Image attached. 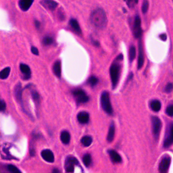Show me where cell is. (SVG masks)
I'll return each instance as SVG.
<instances>
[{"label": "cell", "mask_w": 173, "mask_h": 173, "mask_svg": "<svg viewBox=\"0 0 173 173\" xmlns=\"http://www.w3.org/2000/svg\"><path fill=\"white\" fill-rule=\"evenodd\" d=\"M150 108L153 111L158 112L161 109V103L158 100H153L150 103Z\"/></svg>", "instance_id": "44dd1931"}, {"label": "cell", "mask_w": 173, "mask_h": 173, "mask_svg": "<svg viewBox=\"0 0 173 173\" xmlns=\"http://www.w3.org/2000/svg\"><path fill=\"white\" fill-rule=\"evenodd\" d=\"M101 105L103 110L107 114L112 115L113 114V109L112 107L110 95L107 91H104L101 95Z\"/></svg>", "instance_id": "7a4b0ae2"}, {"label": "cell", "mask_w": 173, "mask_h": 173, "mask_svg": "<svg viewBox=\"0 0 173 173\" xmlns=\"http://www.w3.org/2000/svg\"><path fill=\"white\" fill-rule=\"evenodd\" d=\"M20 69L21 71L24 75V79H29L31 77V69H30L29 66L25 64H21L20 65Z\"/></svg>", "instance_id": "4fadbf2b"}, {"label": "cell", "mask_w": 173, "mask_h": 173, "mask_svg": "<svg viewBox=\"0 0 173 173\" xmlns=\"http://www.w3.org/2000/svg\"><path fill=\"white\" fill-rule=\"evenodd\" d=\"M114 135H115V126L112 123L110 126L109 128V131L107 136V140L108 142H112L113 141V139L114 138Z\"/></svg>", "instance_id": "e0dca14e"}, {"label": "cell", "mask_w": 173, "mask_h": 173, "mask_svg": "<svg viewBox=\"0 0 173 173\" xmlns=\"http://www.w3.org/2000/svg\"><path fill=\"white\" fill-rule=\"evenodd\" d=\"M93 139L90 136H85L81 139V143L82 144L85 146V147H89L92 144Z\"/></svg>", "instance_id": "7402d4cb"}, {"label": "cell", "mask_w": 173, "mask_h": 173, "mask_svg": "<svg viewBox=\"0 0 173 173\" xmlns=\"http://www.w3.org/2000/svg\"><path fill=\"white\" fill-rule=\"evenodd\" d=\"M144 64V49L141 42L139 43V57H138V69H141Z\"/></svg>", "instance_id": "7c38bea8"}, {"label": "cell", "mask_w": 173, "mask_h": 173, "mask_svg": "<svg viewBox=\"0 0 173 173\" xmlns=\"http://www.w3.org/2000/svg\"><path fill=\"white\" fill-rule=\"evenodd\" d=\"M34 0H20L19 6L22 10L27 11L33 4Z\"/></svg>", "instance_id": "5bb4252c"}, {"label": "cell", "mask_w": 173, "mask_h": 173, "mask_svg": "<svg viewBox=\"0 0 173 173\" xmlns=\"http://www.w3.org/2000/svg\"><path fill=\"white\" fill-rule=\"evenodd\" d=\"M53 71L54 73L56 75L57 77H60L61 76V62L60 61H56L54 64V67H53Z\"/></svg>", "instance_id": "ac0fdd59"}, {"label": "cell", "mask_w": 173, "mask_h": 173, "mask_svg": "<svg viewBox=\"0 0 173 173\" xmlns=\"http://www.w3.org/2000/svg\"><path fill=\"white\" fill-rule=\"evenodd\" d=\"M7 169L9 172H21V171H20L17 167H16L15 166L12 165V164L8 165Z\"/></svg>", "instance_id": "83f0119b"}, {"label": "cell", "mask_w": 173, "mask_h": 173, "mask_svg": "<svg viewBox=\"0 0 173 173\" xmlns=\"http://www.w3.org/2000/svg\"><path fill=\"white\" fill-rule=\"evenodd\" d=\"M41 4L43 7L50 10H54L58 6L57 3L55 1H53V0H42Z\"/></svg>", "instance_id": "8fae6325"}, {"label": "cell", "mask_w": 173, "mask_h": 173, "mask_svg": "<svg viewBox=\"0 0 173 173\" xmlns=\"http://www.w3.org/2000/svg\"><path fill=\"white\" fill-rule=\"evenodd\" d=\"M112 162H114L115 163H120L122 161V158L121 156H120L117 152L114 150H110L108 152Z\"/></svg>", "instance_id": "2e32d148"}, {"label": "cell", "mask_w": 173, "mask_h": 173, "mask_svg": "<svg viewBox=\"0 0 173 173\" xmlns=\"http://www.w3.org/2000/svg\"><path fill=\"white\" fill-rule=\"evenodd\" d=\"M88 84L90 85L91 86H95L98 84V79L95 77V76H92L91 77H89L88 79Z\"/></svg>", "instance_id": "4316f807"}, {"label": "cell", "mask_w": 173, "mask_h": 173, "mask_svg": "<svg viewBox=\"0 0 173 173\" xmlns=\"http://www.w3.org/2000/svg\"><path fill=\"white\" fill-rule=\"evenodd\" d=\"M166 113L168 116L173 117V105L169 106L166 110Z\"/></svg>", "instance_id": "1f68e13d"}, {"label": "cell", "mask_w": 173, "mask_h": 173, "mask_svg": "<svg viewBox=\"0 0 173 173\" xmlns=\"http://www.w3.org/2000/svg\"><path fill=\"white\" fill-rule=\"evenodd\" d=\"M133 33L135 38L139 39L141 37L142 34V30L141 27V19L139 16H136L133 26Z\"/></svg>", "instance_id": "9c48e42d"}, {"label": "cell", "mask_w": 173, "mask_h": 173, "mask_svg": "<svg viewBox=\"0 0 173 173\" xmlns=\"http://www.w3.org/2000/svg\"><path fill=\"white\" fill-rule=\"evenodd\" d=\"M91 22L96 28L102 29L107 25V16L102 9L98 8L93 11L91 15Z\"/></svg>", "instance_id": "6da1fadb"}, {"label": "cell", "mask_w": 173, "mask_h": 173, "mask_svg": "<svg viewBox=\"0 0 173 173\" xmlns=\"http://www.w3.org/2000/svg\"><path fill=\"white\" fill-rule=\"evenodd\" d=\"M53 172H58L59 171H57V170H54V171H53Z\"/></svg>", "instance_id": "ab89813d"}, {"label": "cell", "mask_w": 173, "mask_h": 173, "mask_svg": "<svg viewBox=\"0 0 173 173\" xmlns=\"http://www.w3.org/2000/svg\"><path fill=\"white\" fill-rule=\"evenodd\" d=\"M72 94L76 102L80 103V104H83V103H86L89 101L88 96L86 95L85 92L82 89H76V90L73 91Z\"/></svg>", "instance_id": "52a82bcc"}, {"label": "cell", "mask_w": 173, "mask_h": 173, "mask_svg": "<svg viewBox=\"0 0 173 173\" xmlns=\"http://www.w3.org/2000/svg\"><path fill=\"white\" fill-rule=\"evenodd\" d=\"M136 56V49L134 46H131L129 49V59L130 61L133 62Z\"/></svg>", "instance_id": "484cf974"}, {"label": "cell", "mask_w": 173, "mask_h": 173, "mask_svg": "<svg viewBox=\"0 0 173 173\" xmlns=\"http://www.w3.org/2000/svg\"><path fill=\"white\" fill-rule=\"evenodd\" d=\"M83 163H84V164L85 165V166H87V167L89 166V165H90L91 163V157L90 154H87L84 156H83Z\"/></svg>", "instance_id": "d4e9b609"}, {"label": "cell", "mask_w": 173, "mask_h": 173, "mask_svg": "<svg viewBox=\"0 0 173 173\" xmlns=\"http://www.w3.org/2000/svg\"><path fill=\"white\" fill-rule=\"evenodd\" d=\"M172 89H173V85L172 83H168V84L166 86L164 90L166 93L169 94V93H171L172 91Z\"/></svg>", "instance_id": "d6a6232c"}, {"label": "cell", "mask_w": 173, "mask_h": 173, "mask_svg": "<svg viewBox=\"0 0 173 173\" xmlns=\"http://www.w3.org/2000/svg\"><path fill=\"white\" fill-rule=\"evenodd\" d=\"M119 72H120V67L118 64H113L110 68V77L112 80V87L114 89L116 85H118V80H119Z\"/></svg>", "instance_id": "3957f363"}, {"label": "cell", "mask_w": 173, "mask_h": 173, "mask_svg": "<svg viewBox=\"0 0 173 173\" xmlns=\"http://www.w3.org/2000/svg\"><path fill=\"white\" fill-rule=\"evenodd\" d=\"M79 165L77 160L73 156H68L65 162V168L67 172H74L75 166Z\"/></svg>", "instance_id": "8992f818"}, {"label": "cell", "mask_w": 173, "mask_h": 173, "mask_svg": "<svg viewBox=\"0 0 173 173\" xmlns=\"http://www.w3.org/2000/svg\"><path fill=\"white\" fill-rule=\"evenodd\" d=\"M171 162V158L170 156H165L162 158L159 165V171L160 172L165 173L168 171Z\"/></svg>", "instance_id": "ba28073f"}, {"label": "cell", "mask_w": 173, "mask_h": 173, "mask_svg": "<svg viewBox=\"0 0 173 173\" xmlns=\"http://www.w3.org/2000/svg\"><path fill=\"white\" fill-rule=\"evenodd\" d=\"M31 52L33 54H35L36 56L39 55V50L37 48H36L35 47H32L31 48Z\"/></svg>", "instance_id": "d590c367"}, {"label": "cell", "mask_w": 173, "mask_h": 173, "mask_svg": "<svg viewBox=\"0 0 173 173\" xmlns=\"http://www.w3.org/2000/svg\"><path fill=\"white\" fill-rule=\"evenodd\" d=\"M94 44L95 45V46H99V43L97 41H94Z\"/></svg>", "instance_id": "f35d334b"}, {"label": "cell", "mask_w": 173, "mask_h": 173, "mask_svg": "<svg viewBox=\"0 0 173 173\" xmlns=\"http://www.w3.org/2000/svg\"><path fill=\"white\" fill-rule=\"evenodd\" d=\"M32 96H33V99H34V100L35 101V102H39V94H37V92H36V91H33V93H32Z\"/></svg>", "instance_id": "836d02e7"}, {"label": "cell", "mask_w": 173, "mask_h": 173, "mask_svg": "<svg viewBox=\"0 0 173 173\" xmlns=\"http://www.w3.org/2000/svg\"><path fill=\"white\" fill-rule=\"evenodd\" d=\"M70 25H71V27L72 28V29L74 30V31L77 33H81V27H80V26L79 25V23L77 22V21L75 19H71V21H70Z\"/></svg>", "instance_id": "ffe728a7"}, {"label": "cell", "mask_w": 173, "mask_h": 173, "mask_svg": "<svg viewBox=\"0 0 173 173\" xmlns=\"http://www.w3.org/2000/svg\"><path fill=\"white\" fill-rule=\"evenodd\" d=\"M41 157L43 159L45 160L48 162L52 163L54 161V156L53 152L49 150V149H45V150H43L41 153Z\"/></svg>", "instance_id": "30bf717a"}, {"label": "cell", "mask_w": 173, "mask_h": 173, "mask_svg": "<svg viewBox=\"0 0 173 173\" xmlns=\"http://www.w3.org/2000/svg\"><path fill=\"white\" fill-rule=\"evenodd\" d=\"M0 106H1V107H0V110H1L2 112L4 111L6 108V102L4 100H1V104H0Z\"/></svg>", "instance_id": "e575fe53"}, {"label": "cell", "mask_w": 173, "mask_h": 173, "mask_svg": "<svg viewBox=\"0 0 173 173\" xmlns=\"http://www.w3.org/2000/svg\"><path fill=\"white\" fill-rule=\"evenodd\" d=\"M160 38L161 40H162V41H166V39H167V36H166V34H164V33H162V34H160Z\"/></svg>", "instance_id": "8d00e7d4"}, {"label": "cell", "mask_w": 173, "mask_h": 173, "mask_svg": "<svg viewBox=\"0 0 173 173\" xmlns=\"http://www.w3.org/2000/svg\"><path fill=\"white\" fill-rule=\"evenodd\" d=\"M61 141L64 144H68L70 140H71V135L68 131H64L61 133L60 135Z\"/></svg>", "instance_id": "d6986e66"}, {"label": "cell", "mask_w": 173, "mask_h": 173, "mask_svg": "<svg viewBox=\"0 0 173 173\" xmlns=\"http://www.w3.org/2000/svg\"><path fill=\"white\" fill-rule=\"evenodd\" d=\"M10 67L3 69L1 72H0V78L2 79H7L10 75Z\"/></svg>", "instance_id": "cb8c5ba5"}, {"label": "cell", "mask_w": 173, "mask_h": 173, "mask_svg": "<svg viewBox=\"0 0 173 173\" xmlns=\"http://www.w3.org/2000/svg\"><path fill=\"white\" fill-rule=\"evenodd\" d=\"M148 7H149V3L148 2V0H144L142 6V12L144 14H145V13L148 12Z\"/></svg>", "instance_id": "4dcf8cb0"}, {"label": "cell", "mask_w": 173, "mask_h": 173, "mask_svg": "<svg viewBox=\"0 0 173 173\" xmlns=\"http://www.w3.org/2000/svg\"><path fill=\"white\" fill-rule=\"evenodd\" d=\"M15 94H16V99H17L19 102H21L22 100V89H21V85L20 83H18V85L16 86V89H15Z\"/></svg>", "instance_id": "603a6c76"}, {"label": "cell", "mask_w": 173, "mask_h": 173, "mask_svg": "<svg viewBox=\"0 0 173 173\" xmlns=\"http://www.w3.org/2000/svg\"><path fill=\"white\" fill-rule=\"evenodd\" d=\"M129 8H133L138 3V0H125Z\"/></svg>", "instance_id": "f546056e"}, {"label": "cell", "mask_w": 173, "mask_h": 173, "mask_svg": "<svg viewBox=\"0 0 173 173\" xmlns=\"http://www.w3.org/2000/svg\"><path fill=\"white\" fill-rule=\"evenodd\" d=\"M173 144V122L169 125L165 135L164 147L168 148Z\"/></svg>", "instance_id": "277c9868"}, {"label": "cell", "mask_w": 173, "mask_h": 173, "mask_svg": "<svg viewBox=\"0 0 173 173\" xmlns=\"http://www.w3.org/2000/svg\"><path fill=\"white\" fill-rule=\"evenodd\" d=\"M77 120L81 124H87L89 121V115L87 112H81L77 115Z\"/></svg>", "instance_id": "9a60e30c"}, {"label": "cell", "mask_w": 173, "mask_h": 173, "mask_svg": "<svg viewBox=\"0 0 173 173\" xmlns=\"http://www.w3.org/2000/svg\"><path fill=\"white\" fill-rule=\"evenodd\" d=\"M35 26H36L37 28H39L40 27V22L39 21H35Z\"/></svg>", "instance_id": "74e56055"}, {"label": "cell", "mask_w": 173, "mask_h": 173, "mask_svg": "<svg viewBox=\"0 0 173 173\" xmlns=\"http://www.w3.org/2000/svg\"><path fill=\"white\" fill-rule=\"evenodd\" d=\"M162 128V122L158 117L154 116L152 118V133L156 139H158L159 137L160 133Z\"/></svg>", "instance_id": "5b68a950"}, {"label": "cell", "mask_w": 173, "mask_h": 173, "mask_svg": "<svg viewBox=\"0 0 173 173\" xmlns=\"http://www.w3.org/2000/svg\"><path fill=\"white\" fill-rule=\"evenodd\" d=\"M53 41H54V40H53L52 37H49V36L45 37L44 39H43V44L45 45H51L52 43H53Z\"/></svg>", "instance_id": "f1b7e54d"}]
</instances>
